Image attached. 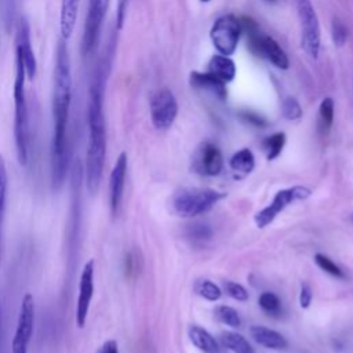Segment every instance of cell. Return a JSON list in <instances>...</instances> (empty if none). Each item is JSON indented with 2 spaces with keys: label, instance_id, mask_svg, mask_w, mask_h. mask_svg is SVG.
<instances>
[{
  "label": "cell",
  "instance_id": "cell-1",
  "mask_svg": "<svg viewBox=\"0 0 353 353\" xmlns=\"http://www.w3.org/2000/svg\"><path fill=\"white\" fill-rule=\"evenodd\" d=\"M72 101L70 59L65 39H59L55 50L54 92H52V141H51V182L58 190L63 185L69 170L68 120Z\"/></svg>",
  "mask_w": 353,
  "mask_h": 353
},
{
  "label": "cell",
  "instance_id": "cell-2",
  "mask_svg": "<svg viewBox=\"0 0 353 353\" xmlns=\"http://www.w3.org/2000/svg\"><path fill=\"white\" fill-rule=\"evenodd\" d=\"M108 66H103V62H101L92 74L88 90V145L85 157V186L91 194H95L99 188L106 157V125L103 116V91Z\"/></svg>",
  "mask_w": 353,
  "mask_h": 353
},
{
  "label": "cell",
  "instance_id": "cell-3",
  "mask_svg": "<svg viewBox=\"0 0 353 353\" xmlns=\"http://www.w3.org/2000/svg\"><path fill=\"white\" fill-rule=\"evenodd\" d=\"M26 72L22 58L15 52V80H14V139L17 159L21 165L29 161V116L25 92Z\"/></svg>",
  "mask_w": 353,
  "mask_h": 353
},
{
  "label": "cell",
  "instance_id": "cell-4",
  "mask_svg": "<svg viewBox=\"0 0 353 353\" xmlns=\"http://www.w3.org/2000/svg\"><path fill=\"white\" fill-rule=\"evenodd\" d=\"M225 194L208 188H186L172 197V208L179 216L190 218L210 211Z\"/></svg>",
  "mask_w": 353,
  "mask_h": 353
},
{
  "label": "cell",
  "instance_id": "cell-5",
  "mask_svg": "<svg viewBox=\"0 0 353 353\" xmlns=\"http://www.w3.org/2000/svg\"><path fill=\"white\" fill-rule=\"evenodd\" d=\"M301 23V46L310 58H317L320 52V26L317 14L310 0H294Z\"/></svg>",
  "mask_w": 353,
  "mask_h": 353
},
{
  "label": "cell",
  "instance_id": "cell-6",
  "mask_svg": "<svg viewBox=\"0 0 353 353\" xmlns=\"http://www.w3.org/2000/svg\"><path fill=\"white\" fill-rule=\"evenodd\" d=\"M241 34V23L233 14H225L219 17L210 32L214 47L221 55H232L236 51L239 39Z\"/></svg>",
  "mask_w": 353,
  "mask_h": 353
},
{
  "label": "cell",
  "instance_id": "cell-7",
  "mask_svg": "<svg viewBox=\"0 0 353 353\" xmlns=\"http://www.w3.org/2000/svg\"><path fill=\"white\" fill-rule=\"evenodd\" d=\"M34 327V298L26 292L22 298L14 338L11 342V353H28Z\"/></svg>",
  "mask_w": 353,
  "mask_h": 353
},
{
  "label": "cell",
  "instance_id": "cell-8",
  "mask_svg": "<svg viewBox=\"0 0 353 353\" xmlns=\"http://www.w3.org/2000/svg\"><path fill=\"white\" fill-rule=\"evenodd\" d=\"M110 0H88V8L81 39L83 55H90L98 43L102 22L106 17Z\"/></svg>",
  "mask_w": 353,
  "mask_h": 353
},
{
  "label": "cell",
  "instance_id": "cell-9",
  "mask_svg": "<svg viewBox=\"0 0 353 353\" xmlns=\"http://www.w3.org/2000/svg\"><path fill=\"white\" fill-rule=\"evenodd\" d=\"M310 196V189L305 188V186H292L288 189H283L279 190L276 193V196L273 197L272 203L269 205H266L263 210H261L259 212H256L255 215V223L258 228H265L269 223H272L274 221V218L291 203L296 201V200H303L307 199Z\"/></svg>",
  "mask_w": 353,
  "mask_h": 353
},
{
  "label": "cell",
  "instance_id": "cell-10",
  "mask_svg": "<svg viewBox=\"0 0 353 353\" xmlns=\"http://www.w3.org/2000/svg\"><path fill=\"white\" fill-rule=\"evenodd\" d=\"M178 103L168 88L157 90L150 98V119L157 130H167L175 121Z\"/></svg>",
  "mask_w": 353,
  "mask_h": 353
},
{
  "label": "cell",
  "instance_id": "cell-11",
  "mask_svg": "<svg viewBox=\"0 0 353 353\" xmlns=\"http://www.w3.org/2000/svg\"><path fill=\"white\" fill-rule=\"evenodd\" d=\"M94 295V259L85 262L79 281V295L76 303V325L83 328L85 325L90 303Z\"/></svg>",
  "mask_w": 353,
  "mask_h": 353
},
{
  "label": "cell",
  "instance_id": "cell-12",
  "mask_svg": "<svg viewBox=\"0 0 353 353\" xmlns=\"http://www.w3.org/2000/svg\"><path fill=\"white\" fill-rule=\"evenodd\" d=\"M193 170L205 176H215L223 168V157L218 146L211 142H203L193 154Z\"/></svg>",
  "mask_w": 353,
  "mask_h": 353
},
{
  "label": "cell",
  "instance_id": "cell-13",
  "mask_svg": "<svg viewBox=\"0 0 353 353\" xmlns=\"http://www.w3.org/2000/svg\"><path fill=\"white\" fill-rule=\"evenodd\" d=\"M15 52H18L22 58L26 79L33 80L37 73V62L36 57L32 50L30 43V25L25 17L19 18L18 29H17V37H15Z\"/></svg>",
  "mask_w": 353,
  "mask_h": 353
},
{
  "label": "cell",
  "instance_id": "cell-14",
  "mask_svg": "<svg viewBox=\"0 0 353 353\" xmlns=\"http://www.w3.org/2000/svg\"><path fill=\"white\" fill-rule=\"evenodd\" d=\"M125 175H127V154L121 152L113 165L110 178H109V207L113 216L119 212V208L121 204Z\"/></svg>",
  "mask_w": 353,
  "mask_h": 353
},
{
  "label": "cell",
  "instance_id": "cell-15",
  "mask_svg": "<svg viewBox=\"0 0 353 353\" xmlns=\"http://www.w3.org/2000/svg\"><path fill=\"white\" fill-rule=\"evenodd\" d=\"M189 83L193 88L196 90H203L207 91L212 95H215L219 99H225L228 92H226V83L219 80L211 73H201V72H192L189 77Z\"/></svg>",
  "mask_w": 353,
  "mask_h": 353
},
{
  "label": "cell",
  "instance_id": "cell-16",
  "mask_svg": "<svg viewBox=\"0 0 353 353\" xmlns=\"http://www.w3.org/2000/svg\"><path fill=\"white\" fill-rule=\"evenodd\" d=\"M250 334L254 338V341L256 343H259L261 346H263V347L273 349V350H280V349H284L287 346V341L284 339V336L280 332H277L274 330H270L268 327L252 325L250 328Z\"/></svg>",
  "mask_w": 353,
  "mask_h": 353
},
{
  "label": "cell",
  "instance_id": "cell-17",
  "mask_svg": "<svg viewBox=\"0 0 353 353\" xmlns=\"http://www.w3.org/2000/svg\"><path fill=\"white\" fill-rule=\"evenodd\" d=\"M79 3L80 0H61L59 30H61V37L65 40H68L74 30Z\"/></svg>",
  "mask_w": 353,
  "mask_h": 353
},
{
  "label": "cell",
  "instance_id": "cell-18",
  "mask_svg": "<svg viewBox=\"0 0 353 353\" xmlns=\"http://www.w3.org/2000/svg\"><path fill=\"white\" fill-rule=\"evenodd\" d=\"M208 73L228 83L232 81L236 76V65L226 55H214L208 62Z\"/></svg>",
  "mask_w": 353,
  "mask_h": 353
},
{
  "label": "cell",
  "instance_id": "cell-19",
  "mask_svg": "<svg viewBox=\"0 0 353 353\" xmlns=\"http://www.w3.org/2000/svg\"><path fill=\"white\" fill-rule=\"evenodd\" d=\"M189 338H190V342L204 353H218L219 352L218 343L214 339V336L207 330H204L199 325H192L189 328Z\"/></svg>",
  "mask_w": 353,
  "mask_h": 353
},
{
  "label": "cell",
  "instance_id": "cell-20",
  "mask_svg": "<svg viewBox=\"0 0 353 353\" xmlns=\"http://www.w3.org/2000/svg\"><path fill=\"white\" fill-rule=\"evenodd\" d=\"M221 342L223 347L229 349L233 353H254V347L250 345V342L237 332H232V331L222 332Z\"/></svg>",
  "mask_w": 353,
  "mask_h": 353
},
{
  "label": "cell",
  "instance_id": "cell-21",
  "mask_svg": "<svg viewBox=\"0 0 353 353\" xmlns=\"http://www.w3.org/2000/svg\"><path fill=\"white\" fill-rule=\"evenodd\" d=\"M229 165L233 171L236 172H243V174H248L254 170L255 167V157L252 154V152L247 148L240 149L239 152H236L230 160H229Z\"/></svg>",
  "mask_w": 353,
  "mask_h": 353
},
{
  "label": "cell",
  "instance_id": "cell-22",
  "mask_svg": "<svg viewBox=\"0 0 353 353\" xmlns=\"http://www.w3.org/2000/svg\"><path fill=\"white\" fill-rule=\"evenodd\" d=\"M7 189H8V174L4 157L0 154V261H1V236H3V222L6 214L7 203Z\"/></svg>",
  "mask_w": 353,
  "mask_h": 353
},
{
  "label": "cell",
  "instance_id": "cell-23",
  "mask_svg": "<svg viewBox=\"0 0 353 353\" xmlns=\"http://www.w3.org/2000/svg\"><path fill=\"white\" fill-rule=\"evenodd\" d=\"M285 145V134L284 132H276L269 137H266L262 141V149L266 154L268 160H274L283 150Z\"/></svg>",
  "mask_w": 353,
  "mask_h": 353
},
{
  "label": "cell",
  "instance_id": "cell-24",
  "mask_svg": "<svg viewBox=\"0 0 353 353\" xmlns=\"http://www.w3.org/2000/svg\"><path fill=\"white\" fill-rule=\"evenodd\" d=\"M334 121V101L332 98H324L319 108V130L327 134Z\"/></svg>",
  "mask_w": 353,
  "mask_h": 353
},
{
  "label": "cell",
  "instance_id": "cell-25",
  "mask_svg": "<svg viewBox=\"0 0 353 353\" xmlns=\"http://www.w3.org/2000/svg\"><path fill=\"white\" fill-rule=\"evenodd\" d=\"M216 319L219 321H222L223 324L226 325H230V327H239L241 324V320H240V316L237 313V310H234L233 307L230 306H226V305H219L215 307L214 310Z\"/></svg>",
  "mask_w": 353,
  "mask_h": 353
},
{
  "label": "cell",
  "instance_id": "cell-26",
  "mask_svg": "<svg viewBox=\"0 0 353 353\" xmlns=\"http://www.w3.org/2000/svg\"><path fill=\"white\" fill-rule=\"evenodd\" d=\"M259 306L262 307L263 312L276 316L280 313L281 310V302L279 299V296L270 291H265L259 295Z\"/></svg>",
  "mask_w": 353,
  "mask_h": 353
},
{
  "label": "cell",
  "instance_id": "cell-27",
  "mask_svg": "<svg viewBox=\"0 0 353 353\" xmlns=\"http://www.w3.org/2000/svg\"><path fill=\"white\" fill-rule=\"evenodd\" d=\"M314 262L317 263V266L321 269V270H324L325 273H328V274H331V276H334V277H343V272H342V269L332 261V259H330L327 255H324V254H316L314 255Z\"/></svg>",
  "mask_w": 353,
  "mask_h": 353
},
{
  "label": "cell",
  "instance_id": "cell-28",
  "mask_svg": "<svg viewBox=\"0 0 353 353\" xmlns=\"http://www.w3.org/2000/svg\"><path fill=\"white\" fill-rule=\"evenodd\" d=\"M196 290H197L199 295H201L207 301H218L221 298V295H222L221 288L215 283H212L210 280H201L197 284Z\"/></svg>",
  "mask_w": 353,
  "mask_h": 353
},
{
  "label": "cell",
  "instance_id": "cell-29",
  "mask_svg": "<svg viewBox=\"0 0 353 353\" xmlns=\"http://www.w3.org/2000/svg\"><path fill=\"white\" fill-rule=\"evenodd\" d=\"M281 112L287 120H298L302 116V109H301L298 101L292 97H287L283 101Z\"/></svg>",
  "mask_w": 353,
  "mask_h": 353
},
{
  "label": "cell",
  "instance_id": "cell-30",
  "mask_svg": "<svg viewBox=\"0 0 353 353\" xmlns=\"http://www.w3.org/2000/svg\"><path fill=\"white\" fill-rule=\"evenodd\" d=\"M188 236L193 240H208L212 236V229L207 223L197 222L188 228Z\"/></svg>",
  "mask_w": 353,
  "mask_h": 353
},
{
  "label": "cell",
  "instance_id": "cell-31",
  "mask_svg": "<svg viewBox=\"0 0 353 353\" xmlns=\"http://www.w3.org/2000/svg\"><path fill=\"white\" fill-rule=\"evenodd\" d=\"M223 287H225V291L229 296H232L233 299L236 301H247L248 299V292L247 290L239 284V283H234V281H225L223 283Z\"/></svg>",
  "mask_w": 353,
  "mask_h": 353
},
{
  "label": "cell",
  "instance_id": "cell-32",
  "mask_svg": "<svg viewBox=\"0 0 353 353\" xmlns=\"http://www.w3.org/2000/svg\"><path fill=\"white\" fill-rule=\"evenodd\" d=\"M332 40L335 46H343L347 40V28L339 21L334 19L332 21Z\"/></svg>",
  "mask_w": 353,
  "mask_h": 353
},
{
  "label": "cell",
  "instance_id": "cell-33",
  "mask_svg": "<svg viewBox=\"0 0 353 353\" xmlns=\"http://www.w3.org/2000/svg\"><path fill=\"white\" fill-rule=\"evenodd\" d=\"M127 6H128V0H117V8H116V29L117 30H120L123 28Z\"/></svg>",
  "mask_w": 353,
  "mask_h": 353
},
{
  "label": "cell",
  "instance_id": "cell-34",
  "mask_svg": "<svg viewBox=\"0 0 353 353\" xmlns=\"http://www.w3.org/2000/svg\"><path fill=\"white\" fill-rule=\"evenodd\" d=\"M312 302V290L307 284H302L301 292H299V305L302 309H306L310 306Z\"/></svg>",
  "mask_w": 353,
  "mask_h": 353
},
{
  "label": "cell",
  "instance_id": "cell-35",
  "mask_svg": "<svg viewBox=\"0 0 353 353\" xmlns=\"http://www.w3.org/2000/svg\"><path fill=\"white\" fill-rule=\"evenodd\" d=\"M139 266H138V259L135 256L134 252H128L125 256V273L128 276H134L138 272Z\"/></svg>",
  "mask_w": 353,
  "mask_h": 353
},
{
  "label": "cell",
  "instance_id": "cell-36",
  "mask_svg": "<svg viewBox=\"0 0 353 353\" xmlns=\"http://www.w3.org/2000/svg\"><path fill=\"white\" fill-rule=\"evenodd\" d=\"M241 117H243L244 121H247V123H250V124H252L255 127H263L266 124L263 117H261L259 114L252 113V112H243Z\"/></svg>",
  "mask_w": 353,
  "mask_h": 353
},
{
  "label": "cell",
  "instance_id": "cell-37",
  "mask_svg": "<svg viewBox=\"0 0 353 353\" xmlns=\"http://www.w3.org/2000/svg\"><path fill=\"white\" fill-rule=\"evenodd\" d=\"M97 353H120L119 345L114 339H108L101 345V347L97 350Z\"/></svg>",
  "mask_w": 353,
  "mask_h": 353
},
{
  "label": "cell",
  "instance_id": "cell-38",
  "mask_svg": "<svg viewBox=\"0 0 353 353\" xmlns=\"http://www.w3.org/2000/svg\"><path fill=\"white\" fill-rule=\"evenodd\" d=\"M7 7H6V12L10 14L11 21H12V14H14V7H15V0H6Z\"/></svg>",
  "mask_w": 353,
  "mask_h": 353
},
{
  "label": "cell",
  "instance_id": "cell-39",
  "mask_svg": "<svg viewBox=\"0 0 353 353\" xmlns=\"http://www.w3.org/2000/svg\"><path fill=\"white\" fill-rule=\"evenodd\" d=\"M263 1H268V3H273V1H276V0H263Z\"/></svg>",
  "mask_w": 353,
  "mask_h": 353
},
{
  "label": "cell",
  "instance_id": "cell-40",
  "mask_svg": "<svg viewBox=\"0 0 353 353\" xmlns=\"http://www.w3.org/2000/svg\"><path fill=\"white\" fill-rule=\"evenodd\" d=\"M201 1H204V3H207V1H210V0H201Z\"/></svg>",
  "mask_w": 353,
  "mask_h": 353
}]
</instances>
